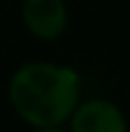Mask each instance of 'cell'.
<instances>
[{
	"label": "cell",
	"mask_w": 130,
	"mask_h": 132,
	"mask_svg": "<svg viewBox=\"0 0 130 132\" xmlns=\"http://www.w3.org/2000/svg\"><path fill=\"white\" fill-rule=\"evenodd\" d=\"M21 16L28 32L47 42L60 37L67 26V7L63 0H23Z\"/></svg>",
	"instance_id": "7a4b0ae2"
},
{
	"label": "cell",
	"mask_w": 130,
	"mask_h": 132,
	"mask_svg": "<svg viewBox=\"0 0 130 132\" xmlns=\"http://www.w3.org/2000/svg\"><path fill=\"white\" fill-rule=\"evenodd\" d=\"M12 109L35 128H58L70 118L79 100V74L53 63H26L7 86Z\"/></svg>",
	"instance_id": "6da1fadb"
},
{
	"label": "cell",
	"mask_w": 130,
	"mask_h": 132,
	"mask_svg": "<svg viewBox=\"0 0 130 132\" xmlns=\"http://www.w3.org/2000/svg\"><path fill=\"white\" fill-rule=\"evenodd\" d=\"M70 128L74 132H123L126 118L109 100H88L70 114Z\"/></svg>",
	"instance_id": "3957f363"
}]
</instances>
